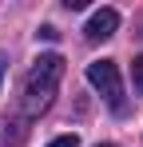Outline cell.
<instances>
[{"label": "cell", "mask_w": 143, "mask_h": 147, "mask_svg": "<svg viewBox=\"0 0 143 147\" xmlns=\"http://www.w3.org/2000/svg\"><path fill=\"white\" fill-rule=\"evenodd\" d=\"M60 80H64V56L60 52H44L24 76V99H20L24 115H44L52 107V99H56Z\"/></svg>", "instance_id": "1"}, {"label": "cell", "mask_w": 143, "mask_h": 147, "mask_svg": "<svg viewBox=\"0 0 143 147\" xmlns=\"http://www.w3.org/2000/svg\"><path fill=\"white\" fill-rule=\"evenodd\" d=\"M88 84H92L115 111L123 107V76H119L115 60H95V64H88Z\"/></svg>", "instance_id": "2"}, {"label": "cell", "mask_w": 143, "mask_h": 147, "mask_svg": "<svg viewBox=\"0 0 143 147\" xmlns=\"http://www.w3.org/2000/svg\"><path fill=\"white\" fill-rule=\"evenodd\" d=\"M115 28H119V12L115 8H99V12H92V20H88V40L92 44H103V40H111L115 36Z\"/></svg>", "instance_id": "3"}, {"label": "cell", "mask_w": 143, "mask_h": 147, "mask_svg": "<svg viewBox=\"0 0 143 147\" xmlns=\"http://www.w3.org/2000/svg\"><path fill=\"white\" fill-rule=\"evenodd\" d=\"M131 84H135V92L143 96V56H135V64H131Z\"/></svg>", "instance_id": "4"}, {"label": "cell", "mask_w": 143, "mask_h": 147, "mask_svg": "<svg viewBox=\"0 0 143 147\" xmlns=\"http://www.w3.org/2000/svg\"><path fill=\"white\" fill-rule=\"evenodd\" d=\"M48 147H80V139H76V135H56Z\"/></svg>", "instance_id": "5"}, {"label": "cell", "mask_w": 143, "mask_h": 147, "mask_svg": "<svg viewBox=\"0 0 143 147\" xmlns=\"http://www.w3.org/2000/svg\"><path fill=\"white\" fill-rule=\"evenodd\" d=\"M36 36H44V40H60V32H56V28H52V24H44V28H40V32H36Z\"/></svg>", "instance_id": "6"}, {"label": "cell", "mask_w": 143, "mask_h": 147, "mask_svg": "<svg viewBox=\"0 0 143 147\" xmlns=\"http://www.w3.org/2000/svg\"><path fill=\"white\" fill-rule=\"evenodd\" d=\"M4 72H8V60L0 56V84H4Z\"/></svg>", "instance_id": "7"}, {"label": "cell", "mask_w": 143, "mask_h": 147, "mask_svg": "<svg viewBox=\"0 0 143 147\" xmlns=\"http://www.w3.org/2000/svg\"><path fill=\"white\" fill-rule=\"evenodd\" d=\"M99 147H111V143H99Z\"/></svg>", "instance_id": "8"}]
</instances>
